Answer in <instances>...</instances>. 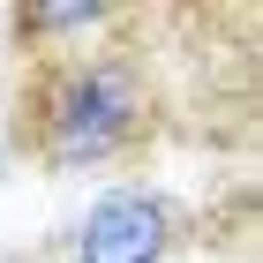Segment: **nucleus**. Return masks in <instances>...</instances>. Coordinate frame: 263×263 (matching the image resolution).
<instances>
[{"label":"nucleus","mask_w":263,"mask_h":263,"mask_svg":"<svg viewBox=\"0 0 263 263\" xmlns=\"http://www.w3.org/2000/svg\"><path fill=\"white\" fill-rule=\"evenodd\" d=\"M8 165H15V143H8V113H0V181H8Z\"/></svg>","instance_id":"4"},{"label":"nucleus","mask_w":263,"mask_h":263,"mask_svg":"<svg viewBox=\"0 0 263 263\" xmlns=\"http://www.w3.org/2000/svg\"><path fill=\"white\" fill-rule=\"evenodd\" d=\"M8 113V143L15 158H30L53 181H90V173H121L158 143L165 98H158V68L128 30L76 53H45L23 61Z\"/></svg>","instance_id":"1"},{"label":"nucleus","mask_w":263,"mask_h":263,"mask_svg":"<svg viewBox=\"0 0 263 263\" xmlns=\"http://www.w3.org/2000/svg\"><path fill=\"white\" fill-rule=\"evenodd\" d=\"M188 211L158 181H113L68 226V263H173L188 248Z\"/></svg>","instance_id":"2"},{"label":"nucleus","mask_w":263,"mask_h":263,"mask_svg":"<svg viewBox=\"0 0 263 263\" xmlns=\"http://www.w3.org/2000/svg\"><path fill=\"white\" fill-rule=\"evenodd\" d=\"M128 8L113 0H23L8 8V38H15L23 61H45V53H76V45H98L113 30H128Z\"/></svg>","instance_id":"3"}]
</instances>
